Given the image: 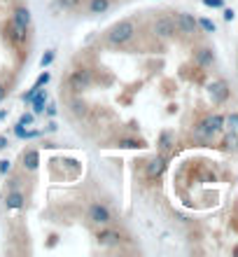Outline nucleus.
<instances>
[{
	"instance_id": "obj_22",
	"label": "nucleus",
	"mask_w": 238,
	"mask_h": 257,
	"mask_svg": "<svg viewBox=\"0 0 238 257\" xmlns=\"http://www.w3.org/2000/svg\"><path fill=\"white\" fill-rule=\"evenodd\" d=\"M203 3H205L208 7H222V5H224L222 0H203Z\"/></svg>"
},
{
	"instance_id": "obj_5",
	"label": "nucleus",
	"mask_w": 238,
	"mask_h": 257,
	"mask_svg": "<svg viewBox=\"0 0 238 257\" xmlns=\"http://www.w3.org/2000/svg\"><path fill=\"white\" fill-rule=\"evenodd\" d=\"M87 220L91 224H96V227H108V224H112V213H110V208L105 203L94 201L87 208Z\"/></svg>"
},
{
	"instance_id": "obj_11",
	"label": "nucleus",
	"mask_w": 238,
	"mask_h": 257,
	"mask_svg": "<svg viewBox=\"0 0 238 257\" xmlns=\"http://www.w3.org/2000/svg\"><path fill=\"white\" fill-rule=\"evenodd\" d=\"M10 19H12L14 24H19V26L28 28V31H31V26H33V17H31V10H28L26 5H14Z\"/></svg>"
},
{
	"instance_id": "obj_3",
	"label": "nucleus",
	"mask_w": 238,
	"mask_h": 257,
	"mask_svg": "<svg viewBox=\"0 0 238 257\" xmlns=\"http://www.w3.org/2000/svg\"><path fill=\"white\" fill-rule=\"evenodd\" d=\"M124 241H126V236H124V234L117 229V227H112V224H108V227H101V231L96 234V243L101 245V248H110V250L119 248Z\"/></svg>"
},
{
	"instance_id": "obj_1",
	"label": "nucleus",
	"mask_w": 238,
	"mask_h": 257,
	"mask_svg": "<svg viewBox=\"0 0 238 257\" xmlns=\"http://www.w3.org/2000/svg\"><path fill=\"white\" fill-rule=\"evenodd\" d=\"M133 38H136V21L119 19L103 33V45L112 49H124L133 42Z\"/></svg>"
},
{
	"instance_id": "obj_7",
	"label": "nucleus",
	"mask_w": 238,
	"mask_h": 257,
	"mask_svg": "<svg viewBox=\"0 0 238 257\" xmlns=\"http://www.w3.org/2000/svg\"><path fill=\"white\" fill-rule=\"evenodd\" d=\"M166 169H168V155H161V152H159V155L152 157L150 162H147V166H145V178H147V180H159V178L166 173Z\"/></svg>"
},
{
	"instance_id": "obj_8",
	"label": "nucleus",
	"mask_w": 238,
	"mask_h": 257,
	"mask_svg": "<svg viewBox=\"0 0 238 257\" xmlns=\"http://www.w3.org/2000/svg\"><path fill=\"white\" fill-rule=\"evenodd\" d=\"M208 94H210L212 103L215 105H222V103L229 101V96H231V89H229V82L226 80H215L210 82V87H208Z\"/></svg>"
},
{
	"instance_id": "obj_15",
	"label": "nucleus",
	"mask_w": 238,
	"mask_h": 257,
	"mask_svg": "<svg viewBox=\"0 0 238 257\" xmlns=\"http://www.w3.org/2000/svg\"><path fill=\"white\" fill-rule=\"evenodd\" d=\"M110 7H112V0H87V12L96 14V17L105 14Z\"/></svg>"
},
{
	"instance_id": "obj_25",
	"label": "nucleus",
	"mask_w": 238,
	"mask_h": 257,
	"mask_svg": "<svg viewBox=\"0 0 238 257\" xmlns=\"http://www.w3.org/2000/svg\"><path fill=\"white\" fill-rule=\"evenodd\" d=\"M224 19H226V21L233 19V10H224Z\"/></svg>"
},
{
	"instance_id": "obj_24",
	"label": "nucleus",
	"mask_w": 238,
	"mask_h": 257,
	"mask_svg": "<svg viewBox=\"0 0 238 257\" xmlns=\"http://www.w3.org/2000/svg\"><path fill=\"white\" fill-rule=\"evenodd\" d=\"M10 164L12 162H7V159L5 162H0V173H7V171H10Z\"/></svg>"
},
{
	"instance_id": "obj_27",
	"label": "nucleus",
	"mask_w": 238,
	"mask_h": 257,
	"mask_svg": "<svg viewBox=\"0 0 238 257\" xmlns=\"http://www.w3.org/2000/svg\"><path fill=\"white\" fill-rule=\"evenodd\" d=\"M31 122H33V117H31V115H26V117H21V124H31Z\"/></svg>"
},
{
	"instance_id": "obj_10",
	"label": "nucleus",
	"mask_w": 238,
	"mask_h": 257,
	"mask_svg": "<svg viewBox=\"0 0 238 257\" xmlns=\"http://www.w3.org/2000/svg\"><path fill=\"white\" fill-rule=\"evenodd\" d=\"M191 56H194V63H196L201 70H205V68H210L212 63H215V52H212L210 47H196Z\"/></svg>"
},
{
	"instance_id": "obj_17",
	"label": "nucleus",
	"mask_w": 238,
	"mask_h": 257,
	"mask_svg": "<svg viewBox=\"0 0 238 257\" xmlns=\"http://www.w3.org/2000/svg\"><path fill=\"white\" fill-rule=\"evenodd\" d=\"M89 112V105L82 98H73L70 101V115H75V117H84Z\"/></svg>"
},
{
	"instance_id": "obj_26",
	"label": "nucleus",
	"mask_w": 238,
	"mask_h": 257,
	"mask_svg": "<svg viewBox=\"0 0 238 257\" xmlns=\"http://www.w3.org/2000/svg\"><path fill=\"white\" fill-rule=\"evenodd\" d=\"M7 148V138L5 136H0V150H5Z\"/></svg>"
},
{
	"instance_id": "obj_4",
	"label": "nucleus",
	"mask_w": 238,
	"mask_h": 257,
	"mask_svg": "<svg viewBox=\"0 0 238 257\" xmlns=\"http://www.w3.org/2000/svg\"><path fill=\"white\" fill-rule=\"evenodd\" d=\"M152 33L157 35L159 40H173L177 35L173 14H159L157 19H154V24H152Z\"/></svg>"
},
{
	"instance_id": "obj_28",
	"label": "nucleus",
	"mask_w": 238,
	"mask_h": 257,
	"mask_svg": "<svg viewBox=\"0 0 238 257\" xmlns=\"http://www.w3.org/2000/svg\"><path fill=\"white\" fill-rule=\"evenodd\" d=\"M47 112H49V115H56V105H54V103H49V110H47Z\"/></svg>"
},
{
	"instance_id": "obj_6",
	"label": "nucleus",
	"mask_w": 238,
	"mask_h": 257,
	"mask_svg": "<svg viewBox=\"0 0 238 257\" xmlns=\"http://www.w3.org/2000/svg\"><path fill=\"white\" fill-rule=\"evenodd\" d=\"M173 21H175L177 35H184V38H191V35H196L198 21L194 19L189 12H175V14H173Z\"/></svg>"
},
{
	"instance_id": "obj_21",
	"label": "nucleus",
	"mask_w": 238,
	"mask_h": 257,
	"mask_svg": "<svg viewBox=\"0 0 238 257\" xmlns=\"http://www.w3.org/2000/svg\"><path fill=\"white\" fill-rule=\"evenodd\" d=\"M54 49H49L47 54H45V59H42V66H49V63H52V59H54Z\"/></svg>"
},
{
	"instance_id": "obj_2",
	"label": "nucleus",
	"mask_w": 238,
	"mask_h": 257,
	"mask_svg": "<svg viewBox=\"0 0 238 257\" xmlns=\"http://www.w3.org/2000/svg\"><path fill=\"white\" fill-rule=\"evenodd\" d=\"M91 87H94V70L91 68H75L66 77V89H70L73 94H82Z\"/></svg>"
},
{
	"instance_id": "obj_18",
	"label": "nucleus",
	"mask_w": 238,
	"mask_h": 257,
	"mask_svg": "<svg viewBox=\"0 0 238 257\" xmlns=\"http://www.w3.org/2000/svg\"><path fill=\"white\" fill-rule=\"evenodd\" d=\"M224 126H229L231 134H238V112H231L229 117H224Z\"/></svg>"
},
{
	"instance_id": "obj_23",
	"label": "nucleus",
	"mask_w": 238,
	"mask_h": 257,
	"mask_svg": "<svg viewBox=\"0 0 238 257\" xmlns=\"http://www.w3.org/2000/svg\"><path fill=\"white\" fill-rule=\"evenodd\" d=\"M5 98H7V87L3 84V82H0V103L5 101Z\"/></svg>"
},
{
	"instance_id": "obj_16",
	"label": "nucleus",
	"mask_w": 238,
	"mask_h": 257,
	"mask_svg": "<svg viewBox=\"0 0 238 257\" xmlns=\"http://www.w3.org/2000/svg\"><path fill=\"white\" fill-rule=\"evenodd\" d=\"M115 148H122V150H140V148H147V143L140 141V138H119V141H115Z\"/></svg>"
},
{
	"instance_id": "obj_9",
	"label": "nucleus",
	"mask_w": 238,
	"mask_h": 257,
	"mask_svg": "<svg viewBox=\"0 0 238 257\" xmlns=\"http://www.w3.org/2000/svg\"><path fill=\"white\" fill-rule=\"evenodd\" d=\"M40 166V152L38 148H26L21 152V169L26 171V173H35Z\"/></svg>"
},
{
	"instance_id": "obj_12",
	"label": "nucleus",
	"mask_w": 238,
	"mask_h": 257,
	"mask_svg": "<svg viewBox=\"0 0 238 257\" xmlns=\"http://www.w3.org/2000/svg\"><path fill=\"white\" fill-rule=\"evenodd\" d=\"M5 206L10 210H24V206H26V194H24L19 187H12L5 199Z\"/></svg>"
},
{
	"instance_id": "obj_13",
	"label": "nucleus",
	"mask_w": 238,
	"mask_h": 257,
	"mask_svg": "<svg viewBox=\"0 0 238 257\" xmlns=\"http://www.w3.org/2000/svg\"><path fill=\"white\" fill-rule=\"evenodd\" d=\"M0 33H3V40L12 47H19V40H17V24L12 19H7L3 26H0Z\"/></svg>"
},
{
	"instance_id": "obj_20",
	"label": "nucleus",
	"mask_w": 238,
	"mask_h": 257,
	"mask_svg": "<svg viewBox=\"0 0 238 257\" xmlns=\"http://www.w3.org/2000/svg\"><path fill=\"white\" fill-rule=\"evenodd\" d=\"M198 26H201V28H205L208 33H215V24H212L210 19H198Z\"/></svg>"
},
{
	"instance_id": "obj_19",
	"label": "nucleus",
	"mask_w": 238,
	"mask_h": 257,
	"mask_svg": "<svg viewBox=\"0 0 238 257\" xmlns=\"http://www.w3.org/2000/svg\"><path fill=\"white\" fill-rule=\"evenodd\" d=\"M59 5H61L63 10H77V7L82 5V0H59Z\"/></svg>"
},
{
	"instance_id": "obj_14",
	"label": "nucleus",
	"mask_w": 238,
	"mask_h": 257,
	"mask_svg": "<svg viewBox=\"0 0 238 257\" xmlns=\"http://www.w3.org/2000/svg\"><path fill=\"white\" fill-rule=\"evenodd\" d=\"M157 145H159V152H161V155H170V150H173V145H175V134H173L170 128L161 131Z\"/></svg>"
}]
</instances>
